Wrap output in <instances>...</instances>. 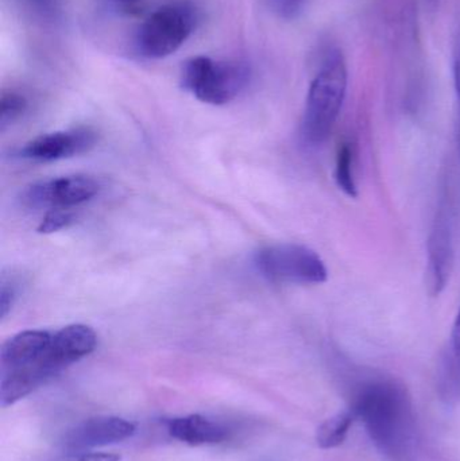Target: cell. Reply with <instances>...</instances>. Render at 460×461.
<instances>
[{
  "label": "cell",
  "instance_id": "obj_8",
  "mask_svg": "<svg viewBox=\"0 0 460 461\" xmlns=\"http://www.w3.org/2000/svg\"><path fill=\"white\" fill-rule=\"evenodd\" d=\"M99 191V181L91 176H68L32 184L22 194V203L32 210H72L94 199Z\"/></svg>",
  "mask_w": 460,
  "mask_h": 461
},
{
  "label": "cell",
  "instance_id": "obj_2",
  "mask_svg": "<svg viewBox=\"0 0 460 461\" xmlns=\"http://www.w3.org/2000/svg\"><path fill=\"white\" fill-rule=\"evenodd\" d=\"M53 332L24 330L0 349V405H14L59 374L51 360Z\"/></svg>",
  "mask_w": 460,
  "mask_h": 461
},
{
  "label": "cell",
  "instance_id": "obj_18",
  "mask_svg": "<svg viewBox=\"0 0 460 461\" xmlns=\"http://www.w3.org/2000/svg\"><path fill=\"white\" fill-rule=\"evenodd\" d=\"M76 215L70 210L64 208H56V210H49L43 218L42 223L38 227V232L53 233L57 230L68 229L75 223Z\"/></svg>",
  "mask_w": 460,
  "mask_h": 461
},
{
  "label": "cell",
  "instance_id": "obj_21",
  "mask_svg": "<svg viewBox=\"0 0 460 461\" xmlns=\"http://www.w3.org/2000/svg\"><path fill=\"white\" fill-rule=\"evenodd\" d=\"M18 297V282L14 278L3 276L2 286H0V316L5 319L10 309L13 308Z\"/></svg>",
  "mask_w": 460,
  "mask_h": 461
},
{
  "label": "cell",
  "instance_id": "obj_15",
  "mask_svg": "<svg viewBox=\"0 0 460 461\" xmlns=\"http://www.w3.org/2000/svg\"><path fill=\"white\" fill-rule=\"evenodd\" d=\"M354 420L356 417L351 411H339L327 419L316 432L318 446L323 449H334L342 446L347 438Z\"/></svg>",
  "mask_w": 460,
  "mask_h": 461
},
{
  "label": "cell",
  "instance_id": "obj_1",
  "mask_svg": "<svg viewBox=\"0 0 460 461\" xmlns=\"http://www.w3.org/2000/svg\"><path fill=\"white\" fill-rule=\"evenodd\" d=\"M350 411L381 451L404 454L412 440L413 414L402 384L389 378L367 379L354 392Z\"/></svg>",
  "mask_w": 460,
  "mask_h": 461
},
{
  "label": "cell",
  "instance_id": "obj_14",
  "mask_svg": "<svg viewBox=\"0 0 460 461\" xmlns=\"http://www.w3.org/2000/svg\"><path fill=\"white\" fill-rule=\"evenodd\" d=\"M356 143L345 140L339 143L335 159V183L346 196L358 197V185L356 178Z\"/></svg>",
  "mask_w": 460,
  "mask_h": 461
},
{
  "label": "cell",
  "instance_id": "obj_16",
  "mask_svg": "<svg viewBox=\"0 0 460 461\" xmlns=\"http://www.w3.org/2000/svg\"><path fill=\"white\" fill-rule=\"evenodd\" d=\"M24 15L40 23L59 22L64 14V0H15Z\"/></svg>",
  "mask_w": 460,
  "mask_h": 461
},
{
  "label": "cell",
  "instance_id": "obj_6",
  "mask_svg": "<svg viewBox=\"0 0 460 461\" xmlns=\"http://www.w3.org/2000/svg\"><path fill=\"white\" fill-rule=\"evenodd\" d=\"M254 263L262 276L275 284L321 285L329 279V268L320 255L302 244L262 247Z\"/></svg>",
  "mask_w": 460,
  "mask_h": 461
},
{
  "label": "cell",
  "instance_id": "obj_22",
  "mask_svg": "<svg viewBox=\"0 0 460 461\" xmlns=\"http://www.w3.org/2000/svg\"><path fill=\"white\" fill-rule=\"evenodd\" d=\"M146 0H107L108 7L119 16H134L142 10Z\"/></svg>",
  "mask_w": 460,
  "mask_h": 461
},
{
  "label": "cell",
  "instance_id": "obj_17",
  "mask_svg": "<svg viewBox=\"0 0 460 461\" xmlns=\"http://www.w3.org/2000/svg\"><path fill=\"white\" fill-rule=\"evenodd\" d=\"M29 103L23 95L18 92H5L0 100V130L5 131L8 126L15 123L26 113Z\"/></svg>",
  "mask_w": 460,
  "mask_h": 461
},
{
  "label": "cell",
  "instance_id": "obj_23",
  "mask_svg": "<svg viewBox=\"0 0 460 461\" xmlns=\"http://www.w3.org/2000/svg\"><path fill=\"white\" fill-rule=\"evenodd\" d=\"M121 455L108 454V452H91V454L72 455L62 461H121Z\"/></svg>",
  "mask_w": 460,
  "mask_h": 461
},
{
  "label": "cell",
  "instance_id": "obj_3",
  "mask_svg": "<svg viewBox=\"0 0 460 461\" xmlns=\"http://www.w3.org/2000/svg\"><path fill=\"white\" fill-rule=\"evenodd\" d=\"M348 72L339 49H329L311 81L302 121V138L308 146L329 140L339 119L347 94Z\"/></svg>",
  "mask_w": 460,
  "mask_h": 461
},
{
  "label": "cell",
  "instance_id": "obj_12",
  "mask_svg": "<svg viewBox=\"0 0 460 461\" xmlns=\"http://www.w3.org/2000/svg\"><path fill=\"white\" fill-rule=\"evenodd\" d=\"M167 432L176 440L192 447L219 444L229 436L223 425L200 414L170 420Z\"/></svg>",
  "mask_w": 460,
  "mask_h": 461
},
{
  "label": "cell",
  "instance_id": "obj_7",
  "mask_svg": "<svg viewBox=\"0 0 460 461\" xmlns=\"http://www.w3.org/2000/svg\"><path fill=\"white\" fill-rule=\"evenodd\" d=\"M454 221L453 194L450 184L445 183L427 241V287L432 297H439L445 292L455 265Z\"/></svg>",
  "mask_w": 460,
  "mask_h": 461
},
{
  "label": "cell",
  "instance_id": "obj_20",
  "mask_svg": "<svg viewBox=\"0 0 460 461\" xmlns=\"http://www.w3.org/2000/svg\"><path fill=\"white\" fill-rule=\"evenodd\" d=\"M453 77L455 89L456 105H458V124H456V146L460 161V29L454 43Z\"/></svg>",
  "mask_w": 460,
  "mask_h": 461
},
{
  "label": "cell",
  "instance_id": "obj_13",
  "mask_svg": "<svg viewBox=\"0 0 460 461\" xmlns=\"http://www.w3.org/2000/svg\"><path fill=\"white\" fill-rule=\"evenodd\" d=\"M437 392L443 402L454 405L460 401V352L451 344L437 366Z\"/></svg>",
  "mask_w": 460,
  "mask_h": 461
},
{
  "label": "cell",
  "instance_id": "obj_24",
  "mask_svg": "<svg viewBox=\"0 0 460 461\" xmlns=\"http://www.w3.org/2000/svg\"><path fill=\"white\" fill-rule=\"evenodd\" d=\"M451 346L460 352V308L454 321L453 333H451Z\"/></svg>",
  "mask_w": 460,
  "mask_h": 461
},
{
  "label": "cell",
  "instance_id": "obj_11",
  "mask_svg": "<svg viewBox=\"0 0 460 461\" xmlns=\"http://www.w3.org/2000/svg\"><path fill=\"white\" fill-rule=\"evenodd\" d=\"M97 346V336L88 325L72 324L53 332L51 357L59 371L88 357Z\"/></svg>",
  "mask_w": 460,
  "mask_h": 461
},
{
  "label": "cell",
  "instance_id": "obj_10",
  "mask_svg": "<svg viewBox=\"0 0 460 461\" xmlns=\"http://www.w3.org/2000/svg\"><path fill=\"white\" fill-rule=\"evenodd\" d=\"M137 428L121 417H95L73 428L64 440V447L72 452L113 446L132 438Z\"/></svg>",
  "mask_w": 460,
  "mask_h": 461
},
{
  "label": "cell",
  "instance_id": "obj_19",
  "mask_svg": "<svg viewBox=\"0 0 460 461\" xmlns=\"http://www.w3.org/2000/svg\"><path fill=\"white\" fill-rule=\"evenodd\" d=\"M267 5L278 18L292 21L304 11L307 0H267Z\"/></svg>",
  "mask_w": 460,
  "mask_h": 461
},
{
  "label": "cell",
  "instance_id": "obj_5",
  "mask_svg": "<svg viewBox=\"0 0 460 461\" xmlns=\"http://www.w3.org/2000/svg\"><path fill=\"white\" fill-rule=\"evenodd\" d=\"M196 23V11L188 3L161 5L138 27L134 38L135 50L148 59L172 56L189 40Z\"/></svg>",
  "mask_w": 460,
  "mask_h": 461
},
{
  "label": "cell",
  "instance_id": "obj_4",
  "mask_svg": "<svg viewBox=\"0 0 460 461\" xmlns=\"http://www.w3.org/2000/svg\"><path fill=\"white\" fill-rule=\"evenodd\" d=\"M250 76V68L243 62L196 56L184 62L180 84L205 104L224 105L248 86Z\"/></svg>",
  "mask_w": 460,
  "mask_h": 461
},
{
  "label": "cell",
  "instance_id": "obj_9",
  "mask_svg": "<svg viewBox=\"0 0 460 461\" xmlns=\"http://www.w3.org/2000/svg\"><path fill=\"white\" fill-rule=\"evenodd\" d=\"M96 143V134L89 129H75L41 135L19 151L22 158L34 162H51L86 153Z\"/></svg>",
  "mask_w": 460,
  "mask_h": 461
}]
</instances>
